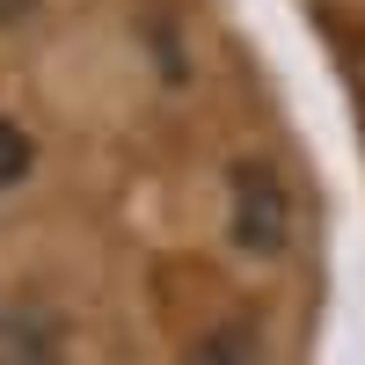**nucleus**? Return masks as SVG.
I'll list each match as a JSON object with an SVG mask.
<instances>
[{
  "label": "nucleus",
  "mask_w": 365,
  "mask_h": 365,
  "mask_svg": "<svg viewBox=\"0 0 365 365\" xmlns=\"http://www.w3.org/2000/svg\"><path fill=\"white\" fill-rule=\"evenodd\" d=\"M22 8H29V0H0V22H15V15H22Z\"/></svg>",
  "instance_id": "4"
},
{
  "label": "nucleus",
  "mask_w": 365,
  "mask_h": 365,
  "mask_svg": "<svg viewBox=\"0 0 365 365\" xmlns=\"http://www.w3.org/2000/svg\"><path fill=\"white\" fill-rule=\"evenodd\" d=\"M22 175H29V139H22V125L0 117V182H22Z\"/></svg>",
  "instance_id": "2"
},
{
  "label": "nucleus",
  "mask_w": 365,
  "mask_h": 365,
  "mask_svg": "<svg viewBox=\"0 0 365 365\" xmlns=\"http://www.w3.org/2000/svg\"><path fill=\"white\" fill-rule=\"evenodd\" d=\"M241 358H249V336H241V329H220L212 344H197V365H241Z\"/></svg>",
  "instance_id": "3"
},
{
  "label": "nucleus",
  "mask_w": 365,
  "mask_h": 365,
  "mask_svg": "<svg viewBox=\"0 0 365 365\" xmlns=\"http://www.w3.org/2000/svg\"><path fill=\"white\" fill-rule=\"evenodd\" d=\"M234 241L249 256H278L285 249V190L263 161H241L234 168Z\"/></svg>",
  "instance_id": "1"
}]
</instances>
